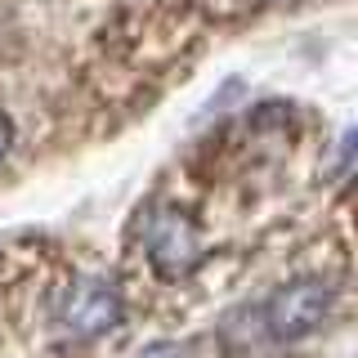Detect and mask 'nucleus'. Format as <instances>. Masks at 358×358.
Returning <instances> with one entry per match:
<instances>
[{
	"instance_id": "1",
	"label": "nucleus",
	"mask_w": 358,
	"mask_h": 358,
	"mask_svg": "<svg viewBox=\"0 0 358 358\" xmlns=\"http://www.w3.org/2000/svg\"><path fill=\"white\" fill-rule=\"evenodd\" d=\"M143 251L148 264L157 268V278L166 282H184L197 273V264L206 260V242L193 215H184L179 206H157L143 220Z\"/></svg>"
},
{
	"instance_id": "2",
	"label": "nucleus",
	"mask_w": 358,
	"mask_h": 358,
	"mask_svg": "<svg viewBox=\"0 0 358 358\" xmlns=\"http://www.w3.org/2000/svg\"><path fill=\"white\" fill-rule=\"evenodd\" d=\"M336 287L327 278H296L264 300V327L273 341H305L331 318Z\"/></svg>"
},
{
	"instance_id": "3",
	"label": "nucleus",
	"mask_w": 358,
	"mask_h": 358,
	"mask_svg": "<svg viewBox=\"0 0 358 358\" xmlns=\"http://www.w3.org/2000/svg\"><path fill=\"white\" fill-rule=\"evenodd\" d=\"M121 318H126V300H121V291L99 273L76 278L59 296V309H54V322H59L63 336H72V341H99V336L117 331Z\"/></svg>"
},
{
	"instance_id": "4",
	"label": "nucleus",
	"mask_w": 358,
	"mask_h": 358,
	"mask_svg": "<svg viewBox=\"0 0 358 358\" xmlns=\"http://www.w3.org/2000/svg\"><path fill=\"white\" fill-rule=\"evenodd\" d=\"M9 148H14V121H9V112H0V162L9 157Z\"/></svg>"
}]
</instances>
